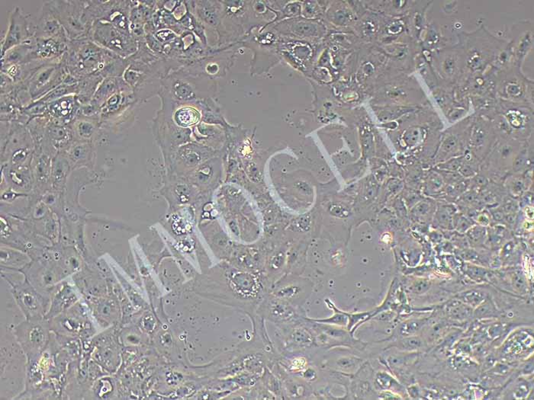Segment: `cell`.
I'll list each match as a JSON object with an SVG mask.
<instances>
[{
	"label": "cell",
	"instance_id": "obj_27",
	"mask_svg": "<svg viewBox=\"0 0 534 400\" xmlns=\"http://www.w3.org/2000/svg\"><path fill=\"white\" fill-rule=\"evenodd\" d=\"M304 376H305V377L306 378V379H308V380H312L314 376H315V371H313V370L312 369H308L305 371V373H304Z\"/></svg>",
	"mask_w": 534,
	"mask_h": 400
},
{
	"label": "cell",
	"instance_id": "obj_12",
	"mask_svg": "<svg viewBox=\"0 0 534 400\" xmlns=\"http://www.w3.org/2000/svg\"><path fill=\"white\" fill-rule=\"evenodd\" d=\"M423 340L420 337L415 336V335L404 337V339L400 340V342L398 343L399 349L407 350V351L418 350L423 347Z\"/></svg>",
	"mask_w": 534,
	"mask_h": 400
},
{
	"label": "cell",
	"instance_id": "obj_8",
	"mask_svg": "<svg viewBox=\"0 0 534 400\" xmlns=\"http://www.w3.org/2000/svg\"><path fill=\"white\" fill-rule=\"evenodd\" d=\"M199 114L192 108H180L175 112V118L177 123L182 126H188L197 122Z\"/></svg>",
	"mask_w": 534,
	"mask_h": 400
},
{
	"label": "cell",
	"instance_id": "obj_18",
	"mask_svg": "<svg viewBox=\"0 0 534 400\" xmlns=\"http://www.w3.org/2000/svg\"><path fill=\"white\" fill-rule=\"evenodd\" d=\"M496 314V309H495L493 303H491V301L490 300H486L484 303H481V304L479 305L476 311H475V315L478 318H487V317H495Z\"/></svg>",
	"mask_w": 534,
	"mask_h": 400
},
{
	"label": "cell",
	"instance_id": "obj_16",
	"mask_svg": "<svg viewBox=\"0 0 534 400\" xmlns=\"http://www.w3.org/2000/svg\"><path fill=\"white\" fill-rule=\"evenodd\" d=\"M459 147V137L457 136L451 134V135L447 137V138L444 140V143L442 144L440 153H444V156L450 155L451 153H454V152L458 150Z\"/></svg>",
	"mask_w": 534,
	"mask_h": 400
},
{
	"label": "cell",
	"instance_id": "obj_22",
	"mask_svg": "<svg viewBox=\"0 0 534 400\" xmlns=\"http://www.w3.org/2000/svg\"><path fill=\"white\" fill-rule=\"evenodd\" d=\"M430 288V280L427 279H420L417 280L411 287V291L416 294H422L428 291Z\"/></svg>",
	"mask_w": 534,
	"mask_h": 400
},
{
	"label": "cell",
	"instance_id": "obj_20",
	"mask_svg": "<svg viewBox=\"0 0 534 400\" xmlns=\"http://www.w3.org/2000/svg\"><path fill=\"white\" fill-rule=\"evenodd\" d=\"M375 384L382 390H389L394 386H399V383L394 380V378L384 372H380L376 375Z\"/></svg>",
	"mask_w": 534,
	"mask_h": 400
},
{
	"label": "cell",
	"instance_id": "obj_5",
	"mask_svg": "<svg viewBox=\"0 0 534 400\" xmlns=\"http://www.w3.org/2000/svg\"><path fill=\"white\" fill-rule=\"evenodd\" d=\"M34 37L38 38H68L49 1L44 2L41 7V12L35 23Z\"/></svg>",
	"mask_w": 534,
	"mask_h": 400
},
{
	"label": "cell",
	"instance_id": "obj_19",
	"mask_svg": "<svg viewBox=\"0 0 534 400\" xmlns=\"http://www.w3.org/2000/svg\"><path fill=\"white\" fill-rule=\"evenodd\" d=\"M293 342L300 346H311L313 343V338L305 328H298L293 334Z\"/></svg>",
	"mask_w": 534,
	"mask_h": 400
},
{
	"label": "cell",
	"instance_id": "obj_25",
	"mask_svg": "<svg viewBox=\"0 0 534 400\" xmlns=\"http://www.w3.org/2000/svg\"><path fill=\"white\" fill-rule=\"evenodd\" d=\"M524 181L521 179H515L512 181L510 189V192L514 194V195H520V194L524 191Z\"/></svg>",
	"mask_w": 534,
	"mask_h": 400
},
{
	"label": "cell",
	"instance_id": "obj_4",
	"mask_svg": "<svg viewBox=\"0 0 534 400\" xmlns=\"http://www.w3.org/2000/svg\"><path fill=\"white\" fill-rule=\"evenodd\" d=\"M35 24L19 7L11 12L8 30L1 41V56L34 36Z\"/></svg>",
	"mask_w": 534,
	"mask_h": 400
},
{
	"label": "cell",
	"instance_id": "obj_1",
	"mask_svg": "<svg viewBox=\"0 0 534 400\" xmlns=\"http://www.w3.org/2000/svg\"><path fill=\"white\" fill-rule=\"evenodd\" d=\"M70 41L89 38L94 19L88 11V1H49Z\"/></svg>",
	"mask_w": 534,
	"mask_h": 400
},
{
	"label": "cell",
	"instance_id": "obj_21",
	"mask_svg": "<svg viewBox=\"0 0 534 400\" xmlns=\"http://www.w3.org/2000/svg\"><path fill=\"white\" fill-rule=\"evenodd\" d=\"M453 221H454V224L455 229H457L459 232H465L473 225L470 220L468 219L467 217H464L463 215H461V214L455 215Z\"/></svg>",
	"mask_w": 534,
	"mask_h": 400
},
{
	"label": "cell",
	"instance_id": "obj_24",
	"mask_svg": "<svg viewBox=\"0 0 534 400\" xmlns=\"http://www.w3.org/2000/svg\"><path fill=\"white\" fill-rule=\"evenodd\" d=\"M512 283L514 287H516L517 290L524 289V286H525V280H524V276L521 272H516L514 274V277L512 278Z\"/></svg>",
	"mask_w": 534,
	"mask_h": 400
},
{
	"label": "cell",
	"instance_id": "obj_7",
	"mask_svg": "<svg viewBox=\"0 0 534 400\" xmlns=\"http://www.w3.org/2000/svg\"><path fill=\"white\" fill-rule=\"evenodd\" d=\"M327 305L333 307L334 313L332 317L327 319H320V320H310L313 322H316L317 324H327V325H337V326L347 327L349 324V316L348 313H344L341 310H338L331 301L327 300Z\"/></svg>",
	"mask_w": 534,
	"mask_h": 400
},
{
	"label": "cell",
	"instance_id": "obj_6",
	"mask_svg": "<svg viewBox=\"0 0 534 400\" xmlns=\"http://www.w3.org/2000/svg\"><path fill=\"white\" fill-rule=\"evenodd\" d=\"M49 116L65 122L80 113L81 103L77 94L69 95L48 103Z\"/></svg>",
	"mask_w": 534,
	"mask_h": 400
},
{
	"label": "cell",
	"instance_id": "obj_2",
	"mask_svg": "<svg viewBox=\"0 0 534 400\" xmlns=\"http://www.w3.org/2000/svg\"><path fill=\"white\" fill-rule=\"evenodd\" d=\"M89 38L122 58H129L137 48V42L132 35L122 33L107 21L95 20Z\"/></svg>",
	"mask_w": 534,
	"mask_h": 400
},
{
	"label": "cell",
	"instance_id": "obj_9",
	"mask_svg": "<svg viewBox=\"0 0 534 400\" xmlns=\"http://www.w3.org/2000/svg\"><path fill=\"white\" fill-rule=\"evenodd\" d=\"M447 313L450 317L454 320H463L472 316L473 310L472 308L466 303L456 301L448 306Z\"/></svg>",
	"mask_w": 534,
	"mask_h": 400
},
{
	"label": "cell",
	"instance_id": "obj_17",
	"mask_svg": "<svg viewBox=\"0 0 534 400\" xmlns=\"http://www.w3.org/2000/svg\"><path fill=\"white\" fill-rule=\"evenodd\" d=\"M320 330L323 332L324 335L326 336L331 337L332 339H347L348 336L347 332L346 329H344L343 328H337L333 325H320Z\"/></svg>",
	"mask_w": 534,
	"mask_h": 400
},
{
	"label": "cell",
	"instance_id": "obj_11",
	"mask_svg": "<svg viewBox=\"0 0 534 400\" xmlns=\"http://www.w3.org/2000/svg\"><path fill=\"white\" fill-rule=\"evenodd\" d=\"M92 147H89V144H80L74 147L70 151V156L76 163H80L81 161H87L90 159L92 156Z\"/></svg>",
	"mask_w": 534,
	"mask_h": 400
},
{
	"label": "cell",
	"instance_id": "obj_26",
	"mask_svg": "<svg viewBox=\"0 0 534 400\" xmlns=\"http://www.w3.org/2000/svg\"><path fill=\"white\" fill-rule=\"evenodd\" d=\"M338 365L341 368H349L351 367H353L357 364V360L355 358H349V357H344V358H341L339 360V361L337 362Z\"/></svg>",
	"mask_w": 534,
	"mask_h": 400
},
{
	"label": "cell",
	"instance_id": "obj_13",
	"mask_svg": "<svg viewBox=\"0 0 534 400\" xmlns=\"http://www.w3.org/2000/svg\"><path fill=\"white\" fill-rule=\"evenodd\" d=\"M459 300L469 306H478L484 302V295L482 292L479 291H471L462 293L459 296Z\"/></svg>",
	"mask_w": 534,
	"mask_h": 400
},
{
	"label": "cell",
	"instance_id": "obj_15",
	"mask_svg": "<svg viewBox=\"0 0 534 400\" xmlns=\"http://www.w3.org/2000/svg\"><path fill=\"white\" fill-rule=\"evenodd\" d=\"M453 213L454 211L452 210V207L450 206H443V207H439L435 217V219L437 221L439 226L444 228L449 227L452 223Z\"/></svg>",
	"mask_w": 534,
	"mask_h": 400
},
{
	"label": "cell",
	"instance_id": "obj_23",
	"mask_svg": "<svg viewBox=\"0 0 534 400\" xmlns=\"http://www.w3.org/2000/svg\"><path fill=\"white\" fill-rule=\"evenodd\" d=\"M80 122L79 126L77 125V127H79L80 134L84 137H90L94 130L93 124L89 120H80Z\"/></svg>",
	"mask_w": 534,
	"mask_h": 400
},
{
	"label": "cell",
	"instance_id": "obj_3",
	"mask_svg": "<svg viewBox=\"0 0 534 400\" xmlns=\"http://www.w3.org/2000/svg\"><path fill=\"white\" fill-rule=\"evenodd\" d=\"M67 74L61 62L48 63L33 69L29 76L23 83L29 92L32 101H38L60 86Z\"/></svg>",
	"mask_w": 534,
	"mask_h": 400
},
{
	"label": "cell",
	"instance_id": "obj_10",
	"mask_svg": "<svg viewBox=\"0 0 534 400\" xmlns=\"http://www.w3.org/2000/svg\"><path fill=\"white\" fill-rule=\"evenodd\" d=\"M426 320H412L404 322L399 325L398 333L403 337L415 335V333L424 326Z\"/></svg>",
	"mask_w": 534,
	"mask_h": 400
},
{
	"label": "cell",
	"instance_id": "obj_14",
	"mask_svg": "<svg viewBox=\"0 0 534 400\" xmlns=\"http://www.w3.org/2000/svg\"><path fill=\"white\" fill-rule=\"evenodd\" d=\"M444 186V181L441 177L436 173H431L428 175L425 182V190L429 195H435L438 193Z\"/></svg>",
	"mask_w": 534,
	"mask_h": 400
},
{
	"label": "cell",
	"instance_id": "obj_28",
	"mask_svg": "<svg viewBox=\"0 0 534 400\" xmlns=\"http://www.w3.org/2000/svg\"><path fill=\"white\" fill-rule=\"evenodd\" d=\"M476 273H477V272H476ZM478 273H483V272H481V269H480V270H479V272H478ZM478 276H480V277H481V276L480 275H479V274H476V277H478Z\"/></svg>",
	"mask_w": 534,
	"mask_h": 400
}]
</instances>
